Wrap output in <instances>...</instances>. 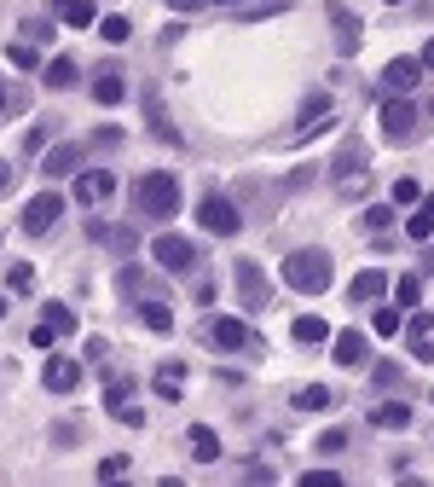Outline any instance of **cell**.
I'll return each instance as SVG.
<instances>
[{
    "label": "cell",
    "mask_w": 434,
    "mask_h": 487,
    "mask_svg": "<svg viewBox=\"0 0 434 487\" xmlns=\"http://www.w3.org/2000/svg\"><path fill=\"white\" fill-rule=\"evenodd\" d=\"M133 203H140V215H151V221H168V215H180V180H174L168 168H151V175H140V186H133Z\"/></svg>",
    "instance_id": "1"
},
{
    "label": "cell",
    "mask_w": 434,
    "mask_h": 487,
    "mask_svg": "<svg viewBox=\"0 0 434 487\" xmlns=\"http://www.w3.org/2000/svg\"><path fill=\"white\" fill-rule=\"evenodd\" d=\"M284 285L302 290V296L330 290V255L325 250H295V255H284Z\"/></svg>",
    "instance_id": "2"
},
{
    "label": "cell",
    "mask_w": 434,
    "mask_h": 487,
    "mask_svg": "<svg viewBox=\"0 0 434 487\" xmlns=\"http://www.w3.org/2000/svg\"><path fill=\"white\" fill-rule=\"evenodd\" d=\"M203 337L220 348V355H260V348H267L260 337H250V325H243V320H232V313L208 320V325H203Z\"/></svg>",
    "instance_id": "3"
},
{
    "label": "cell",
    "mask_w": 434,
    "mask_h": 487,
    "mask_svg": "<svg viewBox=\"0 0 434 487\" xmlns=\"http://www.w3.org/2000/svg\"><path fill=\"white\" fill-rule=\"evenodd\" d=\"M232 278H238V302H243V308H250V313H267V302H272V285H267V273H260V261H250V255H238Z\"/></svg>",
    "instance_id": "4"
},
{
    "label": "cell",
    "mask_w": 434,
    "mask_h": 487,
    "mask_svg": "<svg viewBox=\"0 0 434 487\" xmlns=\"http://www.w3.org/2000/svg\"><path fill=\"white\" fill-rule=\"evenodd\" d=\"M197 221H203V233H215V238H232V233L243 226V215H238V203H232V198L208 192V198L197 203Z\"/></svg>",
    "instance_id": "5"
},
{
    "label": "cell",
    "mask_w": 434,
    "mask_h": 487,
    "mask_svg": "<svg viewBox=\"0 0 434 487\" xmlns=\"http://www.w3.org/2000/svg\"><path fill=\"white\" fill-rule=\"evenodd\" d=\"M58 215H64V198H58V192H35V198L23 203V233H30V238L53 233Z\"/></svg>",
    "instance_id": "6"
},
{
    "label": "cell",
    "mask_w": 434,
    "mask_h": 487,
    "mask_svg": "<svg viewBox=\"0 0 434 487\" xmlns=\"http://www.w3.org/2000/svg\"><path fill=\"white\" fill-rule=\"evenodd\" d=\"M382 133H388L394 145H405L417 133V105L405 99V93H394V99H382Z\"/></svg>",
    "instance_id": "7"
},
{
    "label": "cell",
    "mask_w": 434,
    "mask_h": 487,
    "mask_svg": "<svg viewBox=\"0 0 434 487\" xmlns=\"http://www.w3.org/2000/svg\"><path fill=\"white\" fill-rule=\"evenodd\" d=\"M151 255H157V267H163V273H191V261H197L191 238H180V233L151 238Z\"/></svg>",
    "instance_id": "8"
},
{
    "label": "cell",
    "mask_w": 434,
    "mask_h": 487,
    "mask_svg": "<svg viewBox=\"0 0 434 487\" xmlns=\"http://www.w3.org/2000/svg\"><path fill=\"white\" fill-rule=\"evenodd\" d=\"M105 412H110L116 423H128V430H140V423H145V412L133 406V377H128V383H122V377H110V389H105Z\"/></svg>",
    "instance_id": "9"
},
{
    "label": "cell",
    "mask_w": 434,
    "mask_h": 487,
    "mask_svg": "<svg viewBox=\"0 0 434 487\" xmlns=\"http://www.w3.org/2000/svg\"><path fill=\"white\" fill-rule=\"evenodd\" d=\"M405 348H412V360L434 365V320H429V313L412 308V320H405Z\"/></svg>",
    "instance_id": "10"
},
{
    "label": "cell",
    "mask_w": 434,
    "mask_h": 487,
    "mask_svg": "<svg viewBox=\"0 0 434 487\" xmlns=\"http://www.w3.org/2000/svg\"><path fill=\"white\" fill-rule=\"evenodd\" d=\"M110 192H116V175H105V168H87V175H76V203H87V209H98Z\"/></svg>",
    "instance_id": "11"
},
{
    "label": "cell",
    "mask_w": 434,
    "mask_h": 487,
    "mask_svg": "<svg viewBox=\"0 0 434 487\" xmlns=\"http://www.w3.org/2000/svg\"><path fill=\"white\" fill-rule=\"evenodd\" d=\"M41 383L53 389V395H70V389L81 383V360H70V355H53V360H47V372H41Z\"/></svg>",
    "instance_id": "12"
},
{
    "label": "cell",
    "mask_w": 434,
    "mask_h": 487,
    "mask_svg": "<svg viewBox=\"0 0 434 487\" xmlns=\"http://www.w3.org/2000/svg\"><path fill=\"white\" fill-rule=\"evenodd\" d=\"M417 81H423V58H394V64L382 70V88L388 93H412Z\"/></svg>",
    "instance_id": "13"
},
{
    "label": "cell",
    "mask_w": 434,
    "mask_h": 487,
    "mask_svg": "<svg viewBox=\"0 0 434 487\" xmlns=\"http://www.w3.org/2000/svg\"><path fill=\"white\" fill-rule=\"evenodd\" d=\"M365 163H370V151L359 140H347L336 157H330V180H353V175H365Z\"/></svg>",
    "instance_id": "14"
},
{
    "label": "cell",
    "mask_w": 434,
    "mask_h": 487,
    "mask_svg": "<svg viewBox=\"0 0 434 487\" xmlns=\"http://www.w3.org/2000/svg\"><path fill=\"white\" fill-rule=\"evenodd\" d=\"M330 355H336V365H365L370 360V343L359 331H336V337H330Z\"/></svg>",
    "instance_id": "15"
},
{
    "label": "cell",
    "mask_w": 434,
    "mask_h": 487,
    "mask_svg": "<svg viewBox=\"0 0 434 487\" xmlns=\"http://www.w3.org/2000/svg\"><path fill=\"white\" fill-rule=\"evenodd\" d=\"M185 441H191V458H197V465H215V458H220V435L208 430V423H191V435H185Z\"/></svg>",
    "instance_id": "16"
},
{
    "label": "cell",
    "mask_w": 434,
    "mask_h": 487,
    "mask_svg": "<svg viewBox=\"0 0 434 487\" xmlns=\"http://www.w3.org/2000/svg\"><path fill=\"white\" fill-rule=\"evenodd\" d=\"M128 99V81L116 76V70H98L93 76V105H122Z\"/></svg>",
    "instance_id": "17"
},
{
    "label": "cell",
    "mask_w": 434,
    "mask_h": 487,
    "mask_svg": "<svg viewBox=\"0 0 434 487\" xmlns=\"http://www.w3.org/2000/svg\"><path fill=\"white\" fill-rule=\"evenodd\" d=\"M370 423H377V430H405V423H412V406H405V400H382V406H370Z\"/></svg>",
    "instance_id": "18"
},
{
    "label": "cell",
    "mask_w": 434,
    "mask_h": 487,
    "mask_svg": "<svg viewBox=\"0 0 434 487\" xmlns=\"http://www.w3.org/2000/svg\"><path fill=\"white\" fill-rule=\"evenodd\" d=\"M41 168H47L53 180H58V175H76V168H81V145H53Z\"/></svg>",
    "instance_id": "19"
},
{
    "label": "cell",
    "mask_w": 434,
    "mask_h": 487,
    "mask_svg": "<svg viewBox=\"0 0 434 487\" xmlns=\"http://www.w3.org/2000/svg\"><path fill=\"white\" fill-rule=\"evenodd\" d=\"M382 290H388V278H382L377 267H365V273L347 285V296H353V302H382Z\"/></svg>",
    "instance_id": "20"
},
{
    "label": "cell",
    "mask_w": 434,
    "mask_h": 487,
    "mask_svg": "<svg viewBox=\"0 0 434 487\" xmlns=\"http://www.w3.org/2000/svg\"><path fill=\"white\" fill-rule=\"evenodd\" d=\"M405 238H412V244H423V238H434V198H417V209H412V221H405Z\"/></svg>",
    "instance_id": "21"
},
{
    "label": "cell",
    "mask_w": 434,
    "mask_h": 487,
    "mask_svg": "<svg viewBox=\"0 0 434 487\" xmlns=\"http://www.w3.org/2000/svg\"><path fill=\"white\" fill-rule=\"evenodd\" d=\"M330 23H336V47H342V53H359V23H353V12H347V6H330Z\"/></svg>",
    "instance_id": "22"
},
{
    "label": "cell",
    "mask_w": 434,
    "mask_h": 487,
    "mask_svg": "<svg viewBox=\"0 0 434 487\" xmlns=\"http://www.w3.org/2000/svg\"><path fill=\"white\" fill-rule=\"evenodd\" d=\"M58 18H64L70 30H87V23H98V6L93 0H58Z\"/></svg>",
    "instance_id": "23"
},
{
    "label": "cell",
    "mask_w": 434,
    "mask_h": 487,
    "mask_svg": "<svg viewBox=\"0 0 434 487\" xmlns=\"http://www.w3.org/2000/svg\"><path fill=\"white\" fill-rule=\"evenodd\" d=\"M180 383H185V365L180 360H163V365H157V395H163V400H180Z\"/></svg>",
    "instance_id": "24"
},
{
    "label": "cell",
    "mask_w": 434,
    "mask_h": 487,
    "mask_svg": "<svg viewBox=\"0 0 434 487\" xmlns=\"http://www.w3.org/2000/svg\"><path fill=\"white\" fill-rule=\"evenodd\" d=\"M41 81H47V88H53V93L76 88V58H53V64L41 70Z\"/></svg>",
    "instance_id": "25"
},
{
    "label": "cell",
    "mask_w": 434,
    "mask_h": 487,
    "mask_svg": "<svg viewBox=\"0 0 434 487\" xmlns=\"http://www.w3.org/2000/svg\"><path fill=\"white\" fill-rule=\"evenodd\" d=\"M417 302H423V278H417V273L394 278V308H400V313H412Z\"/></svg>",
    "instance_id": "26"
},
{
    "label": "cell",
    "mask_w": 434,
    "mask_h": 487,
    "mask_svg": "<svg viewBox=\"0 0 434 487\" xmlns=\"http://www.w3.org/2000/svg\"><path fill=\"white\" fill-rule=\"evenodd\" d=\"M226 12H238V18H272V12H284L290 0H220Z\"/></svg>",
    "instance_id": "27"
},
{
    "label": "cell",
    "mask_w": 434,
    "mask_h": 487,
    "mask_svg": "<svg viewBox=\"0 0 434 487\" xmlns=\"http://www.w3.org/2000/svg\"><path fill=\"white\" fill-rule=\"evenodd\" d=\"M295 343H307V348L330 343V325L319 320V313H302V320H295Z\"/></svg>",
    "instance_id": "28"
},
{
    "label": "cell",
    "mask_w": 434,
    "mask_h": 487,
    "mask_svg": "<svg viewBox=\"0 0 434 487\" xmlns=\"http://www.w3.org/2000/svg\"><path fill=\"white\" fill-rule=\"evenodd\" d=\"M330 400H336V395H330L325 383H307V389H295V412H325Z\"/></svg>",
    "instance_id": "29"
},
{
    "label": "cell",
    "mask_w": 434,
    "mask_h": 487,
    "mask_svg": "<svg viewBox=\"0 0 434 487\" xmlns=\"http://www.w3.org/2000/svg\"><path fill=\"white\" fill-rule=\"evenodd\" d=\"M41 325H53L58 337H70V331H76V313H70L64 302H47V308H41Z\"/></svg>",
    "instance_id": "30"
},
{
    "label": "cell",
    "mask_w": 434,
    "mask_h": 487,
    "mask_svg": "<svg viewBox=\"0 0 434 487\" xmlns=\"http://www.w3.org/2000/svg\"><path fill=\"white\" fill-rule=\"evenodd\" d=\"M140 320L151 325V331H174V308L168 302H140Z\"/></svg>",
    "instance_id": "31"
},
{
    "label": "cell",
    "mask_w": 434,
    "mask_h": 487,
    "mask_svg": "<svg viewBox=\"0 0 434 487\" xmlns=\"http://www.w3.org/2000/svg\"><path fill=\"white\" fill-rule=\"evenodd\" d=\"M98 35H105L110 47H122V41H128V35H133V23L122 18V12H110V18H98Z\"/></svg>",
    "instance_id": "32"
},
{
    "label": "cell",
    "mask_w": 434,
    "mask_h": 487,
    "mask_svg": "<svg viewBox=\"0 0 434 487\" xmlns=\"http://www.w3.org/2000/svg\"><path fill=\"white\" fill-rule=\"evenodd\" d=\"M400 325H405L400 308H377V313H370V331H377V337H400Z\"/></svg>",
    "instance_id": "33"
},
{
    "label": "cell",
    "mask_w": 434,
    "mask_h": 487,
    "mask_svg": "<svg viewBox=\"0 0 434 487\" xmlns=\"http://www.w3.org/2000/svg\"><path fill=\"white\" fill-rule=\"evenodd\" d=\"M6 285L18 290V296H30V290H35V267H30V261H18V267L6 273Z\"/></svg>",
    "instance_id": "34"
},
{
    "label": "cell",
    "mask_w": 434,
    "mask_h": 487,
    "mask_svg": "<svg viewBox=\"0 0 434 487\" xmlns=\"http://www.w3.org/2000/svg\"><path fill=\"white\" fill-rule=\"evenodd\" d=\"M417 198H423V186H417L412 175H400V180H394V203H400V209H405V203H417Z\"/></svg>",
    "instance_id": "35"
},
{
    "label": "cell",
    "mask_w": 434,
    "mask_h": 487,
    "mask_svg": "<svg viewBox=\"0 0 434 487\" xmlns=\"http://www.w3.org/2000/svg\"><path fill=\"white\" fill-rule=\"evenodd\" d=\"M128 470H133V465H128V453H110L105 465H98V482H116V476H128Z\"/></svg>",
    "instance_id": "36"
},
{
    "label": "cell",
    "mask_w": 434,
    "mask_h": 487,
    "mask_svg": "<svg viewBox=\"0 0 434 487\" xmlns=\"http://www.w3.org/2000/svg\"><path fill=\"white\" fill-rule=\"evenodd\" d=\"M6 58L18 70H35V58H41V53H35V41H18V47H6Z\"/></svg>",
    "instance_id": "37"
},
{
    "label": "cell",
    "mask_w": 434,
    "mask_h": 487,
    "mask_svg": "<svg viewBox=\"0 0 434 487\" xmlns=\"http://www.w3.org/2000/svg\"><path fill=\"white\" fill-rule=\"evenodd\" d=\"M23 41L47 47V41H53V23H47V18H30V23H23Z\"/></svg>",
    "instance_id": "38"
},
{
    "label": "cell",
    "mask_w": 434,
    "mask_h": 487,
    "mask_svg": "<svg viewBox=\"0 0 434 487\" xmlns=\"http://www.w3.org/2000/svg\"><path fill=\"white\" fill-rule=\"evenodd\" d=\"M365 226H370V233H388V226H394V209H388V203H377V209H365Z\"/></svg>",
    "instance_id": "39"
},
{
    "label": "cell",
    "mask_w": 434,
    "mask_h": 487,
    "mask_svg": "<svg viewBox=\"0 0 434 487\" xmlns=\"http://www.w3.org/2000/svg\"><path fill=\"white\" fill-rule=\"evenodd\" d=\"M342 447H347V430H325V435H319V453H330V458H336Z\"/></svg>",
    "instance_id": "40"
},
{
    "label": "cell",
    "mask_w": 434,
    "mask_h": 487,
    "mask_svg": "<svg viewBox=\"0 0 434 487\" xmlns=\"http://www.w3.org/2000/svg\"><path fill=\"white\" fill-rule=\"evenodd\" d=\"M377 383H382V389H394V383H400V365L382 360V365H377Z\"/></svg>",
    "instance_id": "41"
},
{
    "label": "cell",
    "mask_w": 434,
    "mask_h": 487,
    "mask_svg": "<svg viewBox=\"0 0 434 487\" xmlns=\"http://www.w3.org/2000/svg\"><path fill=\"white\" fill-rule=\"evenodd\" d=\"M53 337H58L53 325H35V331H30V348H53Z\"/></svg>",
    "instance_id": "42"
},
{
    "label": "cell",
    "mask_w": 434,
    "mask_h": 487,
    "mask_svg": "<svg viewBox=\"0 0 434 487\" xmlns=\"http://www.w3.org/2000/svg\"><path fill=\"white\" fill-rule=\"evenodd\" d=\"M342 476H336V470H307V487H336Z\"/></svg>",
    "instance_id": "43"
},
{
    "label": "cell",
    "mask_w": 434,
    "mask_h": 487,
    "mask_svg": "<svg viewBox=\"0 0 434 487\" xmlns=\"http://www.w3.org/2000/svg\"><path fill=\"white\" fill-rule=\"evenodd\" d=\"M41 145H47V128H30V133H23V151H30V157L41 151Z\"/></svg>",
    "instance_id": "44"
},
{
    "label": "cell",
    "mask_w": 434,
    "mask_h": 487,
    "mask_svg": "<svg viewBox=\"0 0 434 487\" xmlns=\"http://www.w3.org/2000/svg\"><path fill=\"white\" fill-rule=\"evenodd\" d=\"M93 145H105V151H110V145H122V128H98V133H93Z\"/></svg>",
    "instance_id": "45"
},
{
    "label": "cell",
    "mask_w": 434,
    "mask_h": 487,
    "mask_svg": "<svg viewBox=\"0 0 434 487\" xmlns=\"http://www.w3.org/2000/svg\"><path fill=\"white\" fill-rule=\"evenodd\" d=\"M168 6H174V12H203L208 0H168Z\"/></svg>",
    "instance_id": "46"
},
{
    "label": "cell",
    "mask_w": 434,
    "mask_h": 487,
    "mask_svg": "<svg viewBox=\"0 0 434 487\" xmlns=\"http://www.w3.org/2000/svg\"><path fill=\"white\" fill-rule=\"evenodd\" d=\"M423 70H434V41H429V47H423Z\"/></svg>",
    "instance_id": "47"
},
{
    "label": "cell",
    "mask_w": 434,
    "mask_h": 487,
    "mask_svg": "<svg viewBox=\"0 0 434 487\" xmlns=\"http://www.w3.org/2000/svg\"><path fill=\"white\" fill-rule=\"evenodd\" d=\"M6 105H12V99H6V76H0V111H6Z\"/></svg>",
    "instance_id": "48"
},
{
    "label": "cell",
    "mask_w": 434,
    "mask_h": 487,
    "mask_svg": "<svg viewBox=\"0 0 434 487\" xmlns=\"http://www.w3.org/2000/svg\"><path fill=\"white\" fill-rule=\"evenodd\" d=\"M6 180H12V168H6V163H0V186H6Z\"/></svg>",
    "instance_id": "49"
},
{
    "label": "cell",
    "mask_w": 434,
    "mask_h": 487,
    "mask_svg": "<svg viewBox=\"0 0 434 487\" xmlns=\"http://www.w3.org/2000/svg\"><path fill=\"white\" fill-rule=\"evenodd\" d=\"M388 6H394V0H388Z\"/></svg>",
    "instance_id": "50"
}]
</instances>
